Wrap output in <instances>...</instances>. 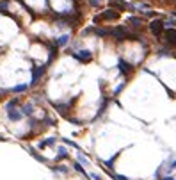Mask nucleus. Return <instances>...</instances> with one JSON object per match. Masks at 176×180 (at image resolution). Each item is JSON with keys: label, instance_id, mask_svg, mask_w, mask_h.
Masks as SVG:
<instances>
[{"label": "nucleus", "instance_id": "obj_1", "mask_svg": "<svg viewBox=\"0 0 176 180\" xmlns=\"http://www.w3.org/2000/svg\"><path fill=\"white\" fill-rule=\"evenodd\" d=\"M150 29H151V32H153L155 36H160L164 27H162V21H160V20H155V21L150 23Z\"/></svg>", "mask_w": 176, "mask_h": 180}, {"label": "nucleus", "instance_id": "obj_2", "mask_svg": "<svg viewBox=\"0 0 176 180\" xmlns=\"http://www.w3.org/2000/svg\"><path fill=\"white\" fill-rule=\"evenodd\" d=\"M166 41L169 45H176V30L175 29H167L166 30Z\"/></svg>", "mask_w": 176, "mask_h": 180}, {"label": "nucleus", "instance_id": "obj_3", "mask_svg": "<svg viewBox=\"0 0 176 180\" xmlns=\"http://www.w3.org/2000/svg\"><path fill=\"white\" fill-rule=\"evenodd\" d=\"M164 180H173V179H169V177H167V179H164Z\"/></svg>", "mask_w": 176, "mask_h": 180}]
</instances>
